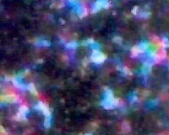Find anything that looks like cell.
Masks as SVG:
<instances>
[{
  "label": "cell",
  "instance_id": "6da1fadb",
  "mask_svg": "<svg viewBox=\"0 0 169 135\" xmlns=\"http://www.w3.org/2000/svg\"><path fill=\"white\" fill-rule=\"evenodd\" d=\"M34 109L44 116L43 125L45 128H50L53 122V115L48 106L42 101H38L34 105Z\"/></svg>",
  "mask_w": 169,
  "mask_h": 135
},
{
  "label": "cell",
  "instance_id": "7a4b0ae2",
  "mask_svg": "<svg viewBox=\"0 0 169 135\" xmlns=\"http://www.w3.org/2000/svg\"><path fill=\"white\" fill-rule=\"evenodd\" d=\"M119 103V99L115 97L111 90L109 89L105 90L101 105L106 109H111L117 107Z\"/></svg>",
  "mask_w": 169,
  "mask_h": 135
},
{
  "label": "cell",
  "instance_id": "3957f363",
  "mask_svg": "<svg viewBox=\"0 0 169 135\" xmlns=\"http://www.w3.org/2000/svg\"><path fill=\"white\" fill-rule=\"evenodd\" d=\"M13 84L16 88L25 91L27 90L33 94H37V91L34 85L32 83H27L22 80V77L21 75H16L14 77L12 80Z\"/></svg>",
  "mask_w": 169,
  "mask_h": 135
},
{
  "label": "cell",
  "instance_id": "277c9868",
  "mask_svg": "<svg viewBox=\"0 0 169 135\" xmlns=\"http://www.w3.org/2000/svg\"><path fill=\"white\" fill-rule=\"evenodd\" d=\"M30 111L27 107L25 105H22L19 107V112L16 114L17 120H25L26 119L27 116H29Z\"/></svg>",
  "mask_w": 169,
  "mask_h": 135
},
{
  "label": "cell",
  "instance_id": "5b68a950",
  "mask_svg": "<svg viewBox=\"0 0 169 135\" xmlns=\"http://www.w3.org/2000/svg\"><path fill=\"white\" fill-rule=\"evenodd\" d=\"M92 60L94 63H101L104 61L105 60V57L103 55L100 53H98L97 54L95 53L92 57Z\"/></svg>",
  "mask_w": 169,
  "mask_h": 135
},
{
  "label": "cell",
  "instance_id": "8992f818",
  "mask_svg": "<svg viewBox=\"0 0 169 135\" xmlns=\"http://www.w3.org/2000/svg\"><path fill=\"white\" fill-rule=\"evenodd\" d=\"M122 131L124 133H127L130 131V127L128 123L124 122L122 125Z\"/></svg>",
  "mask_w": 169,
  "mask_h": 135
},
{
  "label": "cell",
  "instance_id": "52a82bcc",
  "mask_svg": "<svg viewBox=\"0 0 169 135\" xmlns=\"http://www.w3.org/2000/svg\"><path fill=\"white\" fill-rule=\"evenodd\" d=\"M92 135V134H91L88 133V134H85V135Z\"/></svg>",
  "mask_w": 169,
  "mask_h": 135
}]
</instances>
